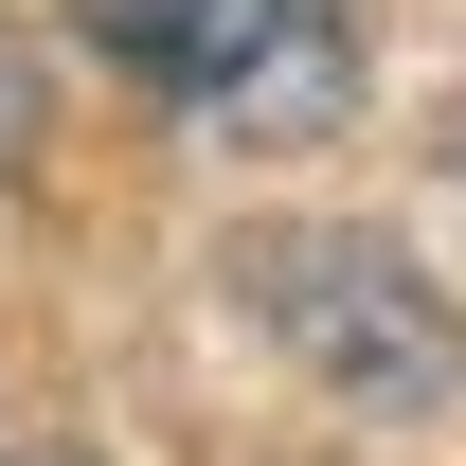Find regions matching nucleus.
Listing matches in <instances>:
<instances>
[{
    "label": "nucleus",
    "mask_w": 466,
    "mask_h": 466,
    "mask_svg": "<svg viewBox=\"0 0 466 466\" xmlns=\"http://www.w3.org/2000/svg\"><path fill=\"white\" fill-rule=\"evenodd\" d=\"M90 55L144 72V90H179L233 144H323L341 90H359L341 0H90Z\"/></svg>",
    "instance_id": "f03ea898"
},
{
    "label": "nucleus",
    "mask_w": 466,
    "mask_h": 466,
    "mask_svg": "<svg viewBox=\"0 0 466 466\" xmlns=\"http://www.w3.org/2000/svg\"><path fill=\"white\" fill-rule=\"evenodd\" d=\"M18 466H90V449H18Z\"/></svg>",
    "instance_id": "7ed1b4c3"
},
{
    "label": "nucleus",
    "mask_w": 466,
    "mask_h": 466,
    "mask_svg": "<svg viewBox=\"0 0 466 466\" xmlns=\"http://www.w3.org/2000/svg\"><path fill=\"white\" fill-rule=\"evenodd\" d=\"M233 288L341 412H466V323L412 251H377V233H251Z\"/></svg>",
    "instance_id": "f257e3e1"
}]
</instances>
